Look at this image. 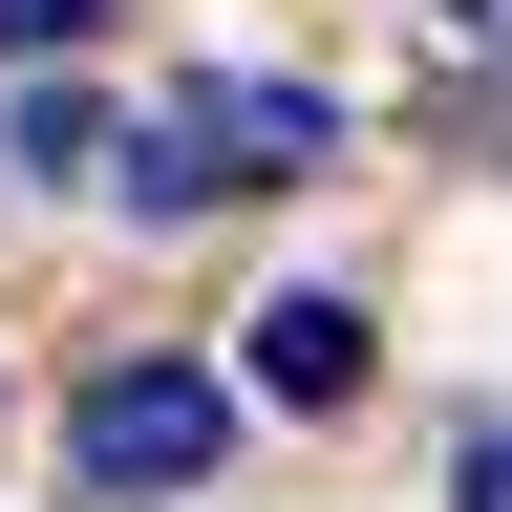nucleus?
<instances>
[{
	"mask_svg": "<svg viewBox=\"0 0 512 512\" xmlns=\"http://www.w3.org/2000/svg\"><path fill=\"white\" fill-rule=\"evenodd\" d=\"M342 150V107L320 86H150L107 128V171L150 192V214H235V192H278V171H320Z\"/></svg>",
	"mask_w": 512,
	"mask_h": 512,
	"instance_id": "1",
	"label": "nucleus"
},
{
	"mask_svg": "<svg viewBox=\"0 0 512 512\" xmlns=\"http://www.w3.org/2000/svg\"><path fill=\"white\" fill-rule=\"evenodd\" d=\"M64 448H86V491H192V470L235 448V384H214V363H107Z\"/></svg>",
	"mask_w": 512,
	"mask_h": 512,
	"instance_id": "2",
	"label": "nucleus"
},
{
	"mask_svg": "<svg viewBox=\"0 0 512 512\" xmlns=\"http://www.w3.org/2000/svg\"><path fill=\"white\" fill-rule=\"evenodd\" d=\"M363 299H256V406H363Z\"/></svg>",
	"mask_w": 512,
	"mask_h": 512,
	"instance_id": "3",
	"label": "nucleus"
},
{
	"mask_svg": "<svg viewBox=\"0 0 512 512\" xmlns=\"http://www.w3.org/2000/svg\"><path fill=\"white\" fill-rule=\"evenodd\" d=\"M0 150H22V171H107V107H86V86H22V128H0Z\"/></svg>",
	"mask_w": 512,
	"mask_h": 512,
	"instance_id": "4",
	"label": "nucleus"
},
{
	"mask_svg": "<svg viewBox=\"0 0 512 512\" xmlns=\"http://www.w3.org/2000/svg\"><path fill=\"white\" fill-rule=\"evenodd\" d=\"M86 22H107V0H0V43H22V64H64Z\"/></svg>",
	"mask_w": 512,
	"mask_h": 512,
	"instance_id": "5",
	"label": "nucleus"
},
{
	"mask_svg": "<svg viewBox=\"0 0 512 512\" xmlns=\"http://www.w3.org/2000/svg\"><path fill=\"white\" fill-rule=\"evenodd\" d=\"M448 512H512V448L491 427H470V470H448Z\"/></svg>",
	"mask_w": 512,
	"mask_h": 512,
	"instance_id": "6",
	"label": "nucleus"
},
{
	"mask_svg": "<svg viewBox=\"0 0 512 512\" xmlns=\"http://www.w3.org/2000/svg\"><path fill=\"white\" fill-rule=\"evenodd\" d=\"M448 22H470V43H512V0H448Z\"/></svg>",
	"mask_w": 512,
	"mask_h": 512,
	"instance_id": "7",
	"label": "nucleus"
}]
</instances>
